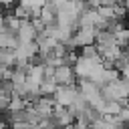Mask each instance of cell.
<instances>
[{
    "label": "cell",
    "instance_id": "obj_10",
    "mask_svg": "<svg viewBox=\"0 0 129 129\" xmlns=\"http://www.w3.org/2000/svg\"><path fill=\"white\" fill-rule=\"evenodd\" d=\"M4 30V10L0 12V32Z\"/></svg>",
    "mask_w": 129,
    "mask_h": 129
},
{
    "label": "cell",
    "instance_id": "obj_7",
    "mask_svg": "<svg viewBox=\"0 0 129 129\" xmlns=\"http://www.w3.org/2000/svg\"><path fill=\"white\" fill-rule=\"evenodd\" d=\"M26 107V101L18 95H10V103H8V109L10 111H18V109H24Z\"/></svg>",
    "mask_w": 129,
    "mask_h": 129
},
{
    "label": "cell",
    "instance_id": "obj_4",
    "mask_svg": "<svg viewBox=\"0 0 129 129\" xmlns=\"http://www.w3.org/2000/svg\"><path fill=\"white\" fill-rule=\"evenodd\" d=\"M18 42H20V40H18V36H16L14 30L4 28V30L0 32V48H16Z\"/></svg>",
    "mask_w": 129,
    "mask_h": 129
},
{
    "label": "cell",
    "instance_id": "obj_1",
    "mask_svg": "<svg viewBox=\"0 0 129 129\" xmlns=\"http://www.w3.org/2000/svg\"><path fill=\"white\" fill-rule=\"evenodd\" d=\"M77 95H79V87L77 85H56V89H54V93L50 97L54 99V103H58L62 107H69L77 99Z\"/></svg>",
    "mask_w": 129,
    "mask_h": 129
},
{
    "label": "cell",
    "instance_id": "obj_6",
    "mask_svg": "<svg viewBox=\"0 0 129 129\" xmlns=\"http://www.w3.org/2000/svg\"><path fill=\"white\" fill-rule=\"evenodd\" d=\"M115 34V44L117 46H121V48H127V40H129V30L123 26V28H119L117 32H113Z\"/></svg>",
    "mask_w": 129,
    "mask_h": 129
},
{
    "label": "cell",
    "instance_id": "obj_5",
    "mask_svg": "<svg viewBox=\"0 0 129 129\" xmlns=\"http://www.w3.org/2000/svg\"><path fill=\"white\" fill-rule=\"evenodd\" d=\"M79 48H81V56H85V58H93V60H101V54H99V50H97L95 42H93V44L79 46Z\"/></svg>",
    "mask_w": 129,
    "mask_h": 129
},
{
    "label": "cell",
    "instance_id": "obj_9",
    "mask_svg": "<svg viewBox=\"0 0 129 129\" xmlns=\"http://www.w3.org/2000/svg\"><path fill=\"white\" fill-rule=\"evenodd\" d=\"M99 2V6H113L117 0H97Z\"/></svg>",
    "mask_w": 129,
    "mask_h": 129
},
{
    "label": "cell",
    "instance_id": "obj_3",
    "mask_svg": "<svg viewBox=\"0 0 129 129\" xmlns=\"http://www.w3.org/2000/svg\"><path fill=\"white\" fill-rule=\"evenodd\" d=\"M16 36H18L20 42H24V40H34L36 30H34L32 22H30V20H20V26H18V30H16Z\"/></svg>",
    "mask_w": 129,
    "mask_h": 129
},
{
    "label": "cell",
    "instance_id": "obj_2",
    "mask_svg": "<svg viewBox=\"0 0 129 129\" xmlns=\"http://www.w3.org/2000/svg\"><path fill=\"white\" fill-rule=\"evenodd\" d=\"M52 81H54L56 85H75V83H77V77H75L73 67H69V64H58V67H54V71H52Z\"/></svg>",
    "mask_w": 129,
    "mask_h": 129
},
{
    "label": "cell",
    "instance_id": "obj_11",
    "mask_svg": "<svg viewBox=\"0 0 129 129\" xmlns=\"http://www.w3.org/2000/svg\"><path fill=\"white\" fill-rule=\"evenodd\" d=\"M123 129H127V127H123Z\"/></svg>",
    "mask_w": 129,
    "mask_h": 129
},
{
    "label": "cell",
    "instance_id": "obj_8",
    "mask_svg": "<svg viewBox=\"0 0 129 129\" xmlns=\"http://www.w3.org/2000/svg\"><path fill=\"white\" fill-rule=\"evenodd\" d=\"M30 22H32V26H34L36 32H42V30H44V22H42L40 18H30Z\"/></svg>",
    "mask_w": 129,
    "mask_h": 129
}]
</instances>
